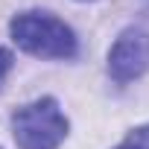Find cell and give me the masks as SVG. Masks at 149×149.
<instances>
[{
  "label": "cell",
  "mask_w": 149,
  "mask_h": 149,
  "mask_svg": "<svg viewBox=\"0 0 149 149\" xmlns=\"http://www.w3.org/2000/svg\"><path fill=\"white\" fill-rule=\"evenodd\" d=\"M117 149H134V146H129V143H126V140H123V143H120V146H117Z\"/></svg>",
  "instance_id": "cell-6"
},
{
  "label": "cell",
  "mask_w": 149,
  "mask_h": 149,
  "mask_svg": "<svg viewBox=\"0 0 149 149\" xmlns=\"http://www.w3.org/2000/svg\"><path fill=\"white\" fill-rule=\"evenodd\" d=\"M149 67V32L140 26H129L108 50V73L120 85L140 79Z\"/></svg>",
  "instance_id": "cell-3"
},
{
  "label": "cell",
  "mask_w": 149,
  "mask_h": 149,
  "mask_svg": "<svg viewBox=\"0 0 149 149\" xmlns=\"http://www.w3.org/2000/svg\"><path fill=\"white\" fill-rule=\"evenodd\" d=\"M12 134L18 149H58L67 137V117L53 97H41L12 114Z\"/></svg>",
  "instance_id": "cell-2"
},
{
  "label": "cell",
  "mask_w": 149,
  "mask_h": 149,
  "mask_svg": "<svg viewBox=\"0 0 149 149\" xmlns=\"http://www.w3.org/2000/svg\"><path fill=\"white\" fill-rule=\"evenodd\" d=\"M12 41L35 58H73L79 50L76 32L50 12H21L9 24Z\"/></svg>",
  "instance_id": "cell-1"
},
{
  "label": "cell",
  "mask_w": 149,
  "mask_h": 149,
  "mask_svg": "<svg viewBox=\"0 0 149 149\" xmlns=\"http://www.w3.org/2000/svg\"><path fill=\"white\" fill-rule=\"evenodd\" d=\"M9 70H12V53L0 47V85H3V79H6Z\"/></svg>",
  "instance_id": "cell-5"
},
{
  "label": "cell",
  "mask_w": 149,
  "mask_h": 149,
  "mask_svg": "<svg viewBox=\"0 0 149 149\" xmlns=\"http://www.w3.org/2000/svg\"><path fill=\"white\" fill-rule=\"evenodd\" d=\"M126 143L134 146V149H149V123L140 126V129H134V132L126 137Z\"/></svg>",
  "instance_id": "cell-4"
}]
</instances>
